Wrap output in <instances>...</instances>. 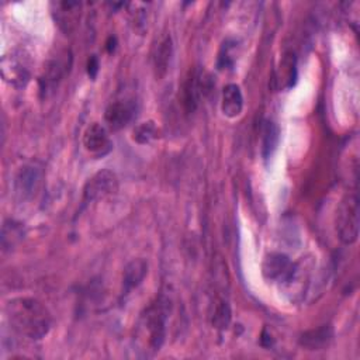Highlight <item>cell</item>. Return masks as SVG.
Instances as JSON below:
<instances>
[{
  "label": "cell",
  "instance_id": "obj_21",
  "mask_svg": "<svg viewBox=\"0 0 360 360\" xmlns=\"http://www.w3.org/2000/svg\"><path fill=\"white\" fill-rule=\"evenodd\" d=\"M97 72H98V59L93 55V56L89 59V63H87V73H89V76H90L91 79H94L96 75H97Z\"/></svg>",
  "mask_w": 360,
  "mask_h": 360
},
{
  "label": "cell",
  "instance_id": "obj_8",
  "mask_svg": "<svg viewBox=\"0 0 360 360\" xmlns=\"http://www.w3.org/2000/svg\"><path fill=\"white\" fill-rule=\"evenodd\" d=\"M83 145L86 150L94 155H104L111 149V141L107 131L98 122H94L86 128L83 134Z\"/></svg>",
  "mask_w": 360,
  "mask_h": 360
},
{
  "label": "cell",
  "instance_id": "obj_16",
  "mask_svg": "<svg viewBox=\"0 0 360 360\" xmlns=\"http://www.w3.org/2000/svg\"><path fill=\"white\" fill-rule=\"evenodd\" d=\"M295 56L291 52L284 53L280 66H278V72H277V82H280V84L285 89H290L291 86H294L295 83Z\"/></svg>",
  "mask_w": 360,
  "mask_h": 360
},
{
  "label": "cell",
  "instance_id": "obj_1",
  "mask_svg": "<svg viewBox=\"0 0 360 360\" xmlns=\"http://www.w3.org/2000/svg\"><path fill=\"white\" fill-rule=\"evenodd\" d=\"M7 318L13 329L30 339L44 338L51 328L48 309L35 298H13L6 305Z\"/></svg>",
  "mask_w": 360,
  "mask_h": 360
},
{
  "label": "cell",
  "instance_id": "obj_7",
  "mask_svg": "<svg viewBox=\"0 0 360 360\" xmlns=\"http://www.w3.org/2000/svg\"><path fill=\"white\" fill-rule=\"evenodd\" d=\"M41 183V170L37 166L27 165L20 169L15 177V193L21 200L31 198Z\"/></svg>",
  "mask_w": 360,
  "mask_h": 360
},
{
  "label": "cell",
  "instance_id": "obj_13",
  "mask_svg": "<svg viewBox=\"0 0 360 360\" xmlns=\"http://www.w3.org/2000/svg\"><path fill=\"white\" fill-rule=\"evenodd\" d=\"M148 273V263L143 259H134L131 260L122 274V290L124 294H128L134 288H136L145 278Z\"/></svg>",
  "mask_w": 360,
  "mask_h": 360
},
{
  "label": "cell",
  "instance_id": "obj_2",
  "mask_svg": "<svg viewBox=\"0 0 360 360\" xmlns=\"http://www.w3.org/2000/svg\"><path fill=\"white\" fill-rule=\"evenodd\" d=\"M170 312V301L160 295L141 315L138 338L143 340L146 353L158 352L166 338V322Z\"/></svg>",
  "mask_w": 360,
  "mask_h": 360
},
{
  "label": "cell",
  "instance_id": "obj_17",
  "mask_svg": "<svg viewBox=\"0 0 360 360\" xmlns=\"http://www.w3.org/2000/svg\"><path fill=\"white\" fill-rule=\"evenodd\" d=\"M173 53V45H172V38L166 37L158 46L156 53H155V70L159 77H162L169 68L170 59Z\"/></svg>",
  "mask_w": 360,
  "mask_h": 360
},
{
  "label": "cell",
  "instance_id": "obj_14",
  "mask_svg": "<svg viewBox=\"0 0 360 360\" xmlns=\"http://www.w3.org/2000/svg\"><path fill=\"white\" fill-rule=\"evenodd\" d=\"M332 336H333L332 328L329 325H323L302 333L300 343L308 350H321L329 345Z\"/></svg>",
  "mask_w": 360,
  "mask_h": 360
},
{
  "label": "cell",
  "instance_id": "obj_15",
  "mask_svg": "<svg viewBox=\"0 0 360 360\" xmlns=\"http://www.w3.org/2000/svg\"><path fill=\"white\" fill-rule=\"evenodd\" d=\"M280 142V129L276 122L264 121L262 129V156L264 160L270 159Z\"/></svg>",
  "mask_w": 360,
  "mask_h": 360
},
{
  "label": "cell",
  "instance_id": "obj_18",
  "mask_svg": "<svg viewBox=\"0 0 360 360\" xmlns=\"http://www.w3.org/2000/svg\"><path fill=\"white\" fill-rule=\"evenodd\" d=\"M22 236V229L20 224L14 221H6L1 229V243L4 249H11Z\"/></svg>",
  "mask_w": 360,
  "mask_h": 360
},
{
  "label": "cell",
  "instance_id": "obj_12",
  "mask_svg": "<svg viewBox=\"0 0 360 360\" xmlns=\"http://www.w3.org/2000/svg\"><path fill=\"white\" fill-rule=\"evenodd\" d=\"M221 110L228 118L238 117L243 110V94L238 84H226L222 90Z\"/></svg>",
  "mask_w": 360,
  "mask_h": 360
},
{
  "label": "cell",
  "instance_id": "obj_4",
  "mask_svg": "<svg viewBox=\"0 0 360 360\" xmlns=\"http://www.w3.org/2000/svg\"><path fill=\"white\" fill-rule=\"evenodd\" d=\"M117 176L110 170H100L91 176L83 187V200L96 201L112 194L117 190Z\"/></svg>",
  "mask_w": 360,
  "mask_h": 360
},
{
  "label": "cell",
  "instance_id": "obj_3",
  "mask_svg": "<svg viewBox=\"0 0 360 360\" xmlns=\"http://www.w3.org/2000/svg\"><path fill=\"white\" fill-rule=\"evenodd\" d=\"M336 231L339 239L352 245L359 238V195L356 191L347 193L339 202L336 211Z\"/></svg>",
  "mask_w": 360,
  "mask_h": 360
},
{
  "label": "cell",
  "instance_id": "obj_19",
  "mask_svg": "<svg viewBox=\"0 0 360 360\" xmlns=\"http://www.w3.org/2000/svg\"><path fill=\"white\" fill-rule=\"evenodd\" d=\"M231 318L232 312L229 304L226 301H218L212 314V326L219 330H225L231 323Z\"/></svg>",
  "mask_w": 360,
  "mask_h": 360
},
{
  "label": "cell",
  "instance_id": "obj_6",
  "mask_svg": "<svg viewBox=\"0 0 360 360\" xmlns=\"http://www.w3.org/2000/svg\"><path fill=\"white\" fill-rule=\"evenodd\" d=\"M135 105L128 100H115L110 103L104 111V120L107 125L117 131L124 128L134 117Z\"/></svg>",
  "mask_w": 360,
  "mask_h": 360
},
{
  "label": "cell",
  "instance_id": "obj_20",
  "mask_svg": "<svg viewBox=\"0 0 360 360\" xmlns=\"http://www.w3.org/2000/svg\"><path fill=\"white\" fill-rule=\"evenodd\" d=\"M156 135H158V128L153 121L142 122L134 129V139L138 143H148L150 139L156 138Z\"/></svg>",
  "mask_w": 360,
  "mask_h": 360
},
{
  "label": "cell",
  "instance_id": "obj_5",
  "mask_svg": "<svg viewBox=\"0 0 360 360\" xmlns=\"http://www.w3.org/2000/svg\"><path fill=\"white\" fill-rule=\"evenodd\" d=\"M295 264L284 253H269L262 263V273L270 281H287Z\"/></svg>",
  "mask_w": 360,
  "mask_h": 360
},
{
  "label": "cell",
  "instance_id": "obj_10",
  "mask_svg": "<svg viewBox=\"0 0 360 360\" xmlns=\"http://www.w3.org/2000/svg\"><path fill=\"white\" fill-rule=\"evenodd\" d=\"M18 56L20 55H10L1 59V75L8 83L24 86L30 77V70Z\"/></svg>",
  "mask_w": 360,
  "mask_h": 360
},
{
  "label": "cell",
  "instance_id": "obj_11",
  "mask_svg": "<svg viewBox=\"0 0 360 360\" xmlns=\"http://www.w3.org/2000/svg\"><path fill=\"white\" fill-rule=\"evenodd\" d=\"M207 79L201 73H191L183 87V104L187 111H194L201 96L207 91Z\"/></svg>",
  "mask_w": 360,
  "mask_h": 360
},
{
  "label": "cell",
  "instance_id": "obj_9",
  "mask_svg": "<svg viewBox=\"0 0 360 360\" xmlns=\"http://www.w3.org/2000/svg\"><path fill=\"white\" fill-rule=\"evenodd\" d=\"M53 17L56 24L66 34L72 32L80 17V3L79 1H58L53 4Z\"/></svg>",
  "mask_w": 360,
  "mask_h": 360
}]
</instances>
